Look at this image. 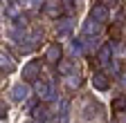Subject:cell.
<instances>
[{"instance_id":"obj_1","label":"cell","mask_w":126,"mask_h":123,"mask_svg":"<svg viewBox=\"0 0 126 123\" xmlns=\"http://www.w3.org/2000/svg\"><path fill=\"white\" fill-rule=\"evenodd\" d=\"M79 123H106V107L94 101V99H86L79 105Z\"/></svg>"},{"instance_id":"obj_2","label":"cell","mask_w":126,"mask_h":123,"mask_svg":"<svg viewBox=\"0 0 126 123\" xmlns=\"http://www.w3.org/2000/svg\"><path fill=\"white\" fill-rule=\"evenodd\" d=\"M43 63L45 60L41 58H29L23 63V69H20V76H23V81L29 83V85H34L36 81L43 78Z\"/></svg>"},{"instance_id":"obj_3","label":"cell","mask_w":126,"mask_h":123,"mask_svg":"<svg viewBox=\"0 0 126 123\" xmlns=\"http://www.w3.org/2000/svg\"><path fill=\"white\" fill-rule=\"evenodd\" d=\"M32 94H34V87H32L29 83H25V81L14 83V85H9V89H7V99H9L11 103H27Z\"/></svg>"},{"instance_id":"obj_4","label":"cell","mask_w":126,"mask_h":123,"mask_svg":"<svg viewBox=\"0 0 126 123\" xmlns=\"http://www.w3.org/2000/svg\"><path fill=\"white\" fill-rule=\"evenodd\" d=\"M65 58L63 56V43H59V40H54V43H47L45 45V49H43V60L47 65H59L61 60Z\"/></svg>"},{"instance_id":"obj_5","label":"cell","mask_w":126,"mask_h":123,"mask_svg":"<svg viewBox=\"0 0 126 123\" xmlns=\"http://www.w3.org/2000/svg\"><path fill=\"white\" fill-rule=\"evenodd\" d=\"M94 58H97V65H99L101 69H106V67L115 60V45L110 43V40H106V43L101 45V49L94 54Z\"/></svg>"},{"instance_id":"obj_6","label":"cell","mask_w":126,"mask_h":123,"mask_svg":"<svg viewBox=\"0 0 126 123\" xmlns=\"http://www.w3.org/2000/svg\"><path fill=\"white\" fill-rule=\"evenodd\" d=\"M90 85L97 89V92H110L113 81H110V76H108L104 69H94V72L90 74Z\"/></svg>"},{"instance_id":"obj_7","label":"cell","mask_w":126,"mask_h":123,"mask_svg":"<svg viewBox=\"0 0 126 123\" xmlns=\"http://www.w3.org/2000/svg\"><path fill=\"white\" fill-rule=\"evenodd\" d=\"M72 34H74V18H61L59 22H56V27H54V36H56V40H70L72 38Z\"/></svg>"},{"instance_id":"obj_8","label":"cell","mask_w":126,"mask_h":123,"mask_svg":"<svg viewBox=\"0 0 126 123\" xmlns=\"http://www.w3.org/2000/svg\"><path fill=\"white\" fill-rule=\"evenodd\" d=\"M104 34V25H99L94 18L86 16L83 22H81V29H79V36H90V38H97Z\"/></svg>"},{"instance_id":"obj_9","label":"cell","mask_w":126,"mask_h":123,"mask_svg":"<svg viewBox=\"0 0 126 123\" xmlns=\"http://www.w3.org/2000/svg\"><path fill=\"white\" fill-rule=\"evenodd\" d=\"M0 69H2V76H9L18 69V63H16V54H11L9 49L2 47V54H0Z\"/></svg>"},{"instance_id":"obj_10","label":"cell","mask_w":126,"mask_h":123,"mask_svg":"<svg viewBox=\"0 0 126 123\" xmlns=\"http://www.w3.org/2000/svg\"><path fill=\"white\" fill-rule=\"evenodd\" d=\"M32 119H34L36 123H50L54 119V112H52V105H47V103H38L34 107V112H32Z\"/></svg>"},{"instance_id":"obj_11","label":"cell","mask_w":126,"mask_h":123,"mask_svg":"<svg viewBox=\"0 0 126 123\" xmlns=\"http://www.w3.org/2000/svg\"><path fill=\"white\" fill-rule=\"evenodd\" d=\"M43 13H45L50 20H56V22H59V20L63 18V13H65V11H63V7H61V0H45Z\"/></svg>"},{"instance_id":"obj_12","label":"cell","mask_w":126,"mask_h":123,"mask_svg":"<svg viewBox=\"0 0 126 123\" xmlns=\"http://www.w3.org/2000/svg\"><path fill=\"white\" fill-rule=\"evenodd\" d=\"M88 16H90V18H94L99 25H104V27H106V22L113 18V11H110L108 7H104L101 2H97V5H92V7H90V13H88Z\"/></svg>"},{"instance_id":"obj_13","label":"cell","mask_w":126,"mask_h":123,"mask_svg":"<svg viewBox=\"0 0 126 123\" xmlns=\"http://www.w3.org/2000/svg\"><path fill=\"white\" fill-rule=\"evenodd\" d=\"M83 83H86V78L81 76V72H79V69H77L74 74H70V76H65V78H63V85H65V89H70V92L81 89Z\"/></svg>"},{"instance_id":"obj_14","label":"cell","mask_w":126,"mask_h":123,"mask_svg":"<svg viewBox=\"0 0 126 123\" xmlns=\"http://www.w3.org/2000/svg\"><path fill=\"white\" fill-rule=\"evenodd\" d=\"M77 69H79L77 60H72V58H68V56L56 65V72H59V76H63V78H65V76H70V74H74Z\"/></svg>"},{"instance_id":"obj_15","label":"cell","mask_w":126,"mask_h":123,"mask_svg":"<svg viewBox=\"0 0 126 123\" xmlns=\"http://www.w3.org/2000/svg\"><path fill=\"white\" fill-rule=\"evenodd\" d=\"M97 2H101L104 7H108V9H110V7H115L117 2H122V0H97Z\"/></svg>"},{"instance_id":"obj_16","label":"cell","mask_w":126,"mask_h":123,"mask_svg":"<svg viewBox=\"0 0 126 123\" xmlns=\"http://www.w3.org/2000/svg\"><path fill=\"white\" fill-rule=\"evenodd\" d=\"M117 81H119V85H122V89L126 92V69L122 72V76H119V78H117Z\"/></svg>"},{"instance_id":"obj_17","label":"cell","mask_w":126,"mask_h":123,"mask_svg":"<svg viewBox=\"0 0 126 123\" xmlns=\"http://www.w3.org/2000/svg\"><path fill=\"white\" fill-rule=\"evenodd\" d=\"M115 119H117V121H119V123H126V112H122V114H117V116H115Z\"/></svg>"},{"instance_id":"obj_18","label":"cell","mask_w":126,"mask_h":123,"mask_svg":"<svg viewBox=\"0 0 126 123\" xmlns=\"http://www.w3.org/2000/svg\"><path fill=\"white\" fill-rule=\"evenodd\" d=\"M124 18H126V7H124Z\"/></svg>"},{"instance_id":"obj_19","label":"cell","mask_w":126,"mask_h":123,"mask_svg":"<svg viewBox=\"0 0 126 123\" xmlns=\"http://www.w3.org/2000/svg\"><path fill=\"white\" fill-rule=\"evenodd\" d=\"M113 123H119V121H117V119H113Z\"/></svg>"}]
</instances>
